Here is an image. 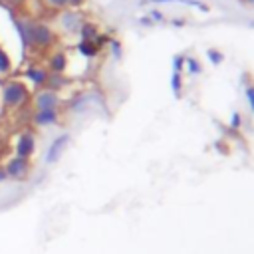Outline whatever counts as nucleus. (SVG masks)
Returning <instances> with one entry per match:
<instances>
[{"label": "nucleus", "mask_w": 254, "mask_h": 254, "mask_svg": "<svg viewBox=\"0 0 254 254\" xmlns=\"http://www.w3.org/2000/svg\"><path fill=\"white\" fill-rule=\"evenodd\" d=\"M30 99H32V91H30V85H26V81H22L18 77H8L2 81L0 107L16 111V109H22Z\"/></svg>", "instance_id": "f257e3e1"}, {"label": "nucleus", "mask_w": 254, "mask_h": 254, "mask_svg": "<svg viewBox=\"0 0 254 254\" xmlns=\"http://www.w3.org/2000/svg\"><path fill=\"white\" fill-rule=\"evenodd\" d=\"M26 38H28V50H38V52H46L54 48L58 40L54 28L48 22L34 18H28L26 22Z\"/></svg>", "instance_id": "f03ea898"}, {"label": "nucleus", "mask_w": 254, "mask_h": 254, "mask_svg": "<svg viewBox=\"0 0 254 254\" xmlns=\"http://www.w3.org/2000/svg\"><path fill=\"white\" fill-rule=\"evenodd\" d=\"M4 171H6V177L12 179V181H24L30 177L32 173V159H24V157H8L4 161Z\"/></svg>", "instance_id": "7ed1b4c3"}, {"label": "nucleus", "mask_w": 254, "mask_h": 254, "mask_svg": "<svg viewBox=\"0 0 254 254\" xmlns=\"http://www.w3.org/2000/svg\"><path fill=\"white\" fill-rule=\"evenodd\" d=\"M32 105H34V111H42V109H60L62 105V97L58 91H52L48 87H42L38 89L34 95H32Z\"/></svg>", "instance_id": "20e7f679"}, {"label": "nucleus", "mask_w": 254, "mask_h": 254, "mask_svg": "<svg viewBox=\"0 0 254 254\" xmlns=\"http://www.w3.org/2000/svg\"><path fill=\"white\" fill-rule=\"evenodd\" d=\"M36 153V135L30 129H24L14 143V155L16 157H24V159H32V155Z\"/></svg>", "instance_id": "39448f33"}, {"label": "nucleus", "mask_w": 254, "mask_h": 254, "mask_svg": "<svg viewBox=\"0 0 254 254\" xmlns=\"http://www.w3.org/2000/svg\"><path fill=\"white\" fill-rule=\"evenodd\" d=\"M22 75H24V79H26L34 89H42V87H46V81H48L50 71H48L46 65H38V64H36V65L24 67Z\"/></svg>", "instance_id": "423d86ee"}, {"label": "nucleus", "mask_w": 254, "mask_h": 254, "mask_svg": "<svg viewBox=\"0 0 254 254\" xmlns=\"http://www.w3.org/2000/svg\"><path fill=\"white\" fill-rule=\"evenodd\" d=\"M58 24L64 32L67 34H73V32H79L83 20H81V14L77 10H71V8H65L60 12V18H58Z\"/></svg>", "instance_id": "0eeeda50"}, {"label": "nucleus", "mask_w": 254, "mask_h": 254, "mask_svg": "<svg viewBox=\"0 0 254 254\" xmlns=\"http://www.w3.org/2000/svg\"><path fill=\"white\" fill-rule=\"evenodd\" d=\"M67 145H69V133H62V135H58V137L50 143V147H48V151H46L44 161H46L48 165L58 163V161H60V157L64 155V151H65V147H67Z\"/></svg>", "instance_id": "6e6552de"}, {"label": "nucleus", "mask_w": 254, "mask_h": 254, "mask_svg": "<svg viewBox=\"0 0 254 254\" xmlns=\"http://www.w3.org/2000/svg\"><path fill=\"white\" fill-rule=\"evenodd\" d=\"M60 121V109H42L32 113V123L36 127H50Z\"/></svg>", "instance_id": "1a4fd4ad"}, {"label": "nucleus", "mask_w": 254, "mask_h": 254, "mask_svg": "<svg viewBox=\"0 0 254 254\" xmlns=\"http://www.w3.org/2000/svg\"><path fill=\"white\" fill-rule=\"evenodd\" d=\"M67 67V56L62 50H56L48 56V71L50 73H64Z\"/></svg>", "instance_id": "9d476101"}, {"label": "nucleus", "mask_w": 254, "mask_h": 254, "mask_svg": "<svg viewBox=\"0 0 254 254\" xmlns=\"http://www.w3.org/2000/svg\"><path fill=\"white\" fill-rule=\"evenodd\" d=\"M65 85H67V79H65L64 73H50V75H48V81H46V87H48V89L60 93Z\"/></svg>", "instance_id": "9b49d317"}, {"label": "nucleus", "mask_w": 254, "mask_h": 254, "mask_svg": "<svg viewBox=\"0 0 254 254\" xmlns=\"http://www.w3.org/2000/svg\"><path fill=\"white\" fill-rule=\"evenodd\" d=\"M79 36H81V40L95 42V38L99 36V30H97L95 24H91V22H83L81 28H79Z\"/></svg>", "instance_id": "f8f14e48"}, {"label": "nucleus", "mask_w": 254, "mask_h": 254, "mask_svg": "<svg viewBox=\"0 0 254 254\" xmlns=\"http://www.w3.org/2000/svg\"><path fill=\"white\" fill-rule=\"evenodd\" d=\"M12 69H14L12 56L0 46V75H8V73H12Z\"/></svg>", "instance_id": "ddd939ff"}, {"label": "nucleus", "mask_w": 254, "mask_h": 254, "mask_svg": "<svg viewBox=\"0 0 254 254\" xmlns=\"http://www.w3.org/2000/svg\"><path fill=\"white\" fill-rule=\"evenodd\" d=\"M77 52H79L81 56H85V58H93V56L99 52V48L95 46V42L79 40V44H77Z\"/></svg>", "instance_id": "4468645a"}, {"label": "nucleus", "mask_w": 254, "mask_h": 254, "mask_svg": "<svg viewBox=\"0 0 254 254\" xmlns=\"http://www.w3.org/2000/svg\"><path fill=\"white\" fill-rule=\"evenodd\" d=\"M24 4H26V0H0V6H4V8L10 10V12H18V10H22Z\"/></svg>", "instance_id": "2eb2a0df"}, {"label": "nucleus", "mask_w": 254, "mask_h": 254, "mask_svg": "<svg viewBox=\"0 0 254 254\" xmlns=\"http://www.w3.org/2000/svg\"><path fill=\"white\" fill-rule=\"evenodd\" d=\"M46 4L52 8V10H65L69 6V0H46Z\"/></svg>", "instance_id": "dca6fc26"}, {"label": "nucleus", "mask_w": 254, "mask_h": 254, "mask_svg": "<svg viewBox=\"0 0 254 254\" xmlns=\"http://www.w3.org/2000/svg\"><path fill=\"white\" fill-rule=\"evenodd\" d=\"M246 97H248V103H250V107L254 111V83L246 87Z\"/></svg>", "instance_id": "f3484780"}, {"label": "nucleus", "mask_w": 254, "mask_h": 254, "mask_svg": "<svg viewBox=\"0 0 254 254\" xmlns=\"http://www.w3.org/2000/svg\"><path fill=\"white\" fill-rule=\"evenodd\" d=\"M185 62L189 64V69H190V71H196V73L200 71V65H198V64H196L192 58H189V60H185Z\"/></svg>", "instance_id": "a211bd4d"}, {"label": "nucleus", "mask_w": 254, "mask_h": 254, "mask_svg": "<svg viewBox=\"0 0 254 254\" xmlns=\"http://www.w3.org/2000/svg\"><path fill=\"white\" fill-rule=\"evenodd\" d=\"M6 179H8V177H6V171H4V167L0 165V185H2V183H4Z\"/></svg>", "instance_id": "6ab92c4d"}, {"label": "nucleus", "mask_w": 254, "mask_h": 254, "mask_svg": "<svg viewBox=\"0 0 254 254\" xmlns=\"http://www.w3.org/2000/svg\"><path fill=\"white\" fill-rule=\"evenodd\" d=\"M85 0H69V6H79V4H83Z\"/></svg>", "instance_id": "aec40b11"}, {"label": "nucleus", "mask_w": 254, "mask_h": 254, "mask_svg": "<svg viewBox=\"0 0 254 254\" xmlns=\"http://www.w3.org/2000/svg\"><path fill=\"white\" fill-rule=\"evenodd\" d=\"M232 127H238V115L232 117Z\"/></svg>", "instance_id": "412c9836"}, {"label": "nucleus", "mask_w": 254, "mask_h": 254, "mask_svg": "<svg viewBox=\"0 0 254 254\" xmlns=\"http://www.w3.org/2000/svg\"><path fill=\"white\" fill-rule=\"evenodd\" d=\"M0 161H2V151H0Z\"/></svg>", "instance_id": "4be33fe9"}, {"label": "nucleus", "mask_w": 254, "mask_h": 254, "mask_svg": "<svg viewBox=\"0 0 254 254\" xmlns=\"http://www.w3.org/2000/svg\"><path fill=\"white\" fill-rule=\"evenodd\" d=\"M248 2H252V4H254V0H248Z\"/></svg>", "instance_id": "5701e85b"}]
</instances>
